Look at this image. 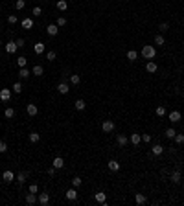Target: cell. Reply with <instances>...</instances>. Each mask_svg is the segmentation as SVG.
<instances>
[{
	"label": "cell",
	"mask_w": 184,
	"mask_h": 206,
	"mask_svg": "<svg viewBox=\"0 0 184 206\" xmlns=\"http://www.w3.org/2000/svg\"><path fill=\"white\" fill-rule=\"evenodd\" d=\"M142 55H144L146 59H149V61H151V59L157 55V50H155V46H151V44H146V46L142 48Z\"/></svg>",
	"instance_id": "cell-1"
},
{
	"label": "cell",
	"mask_w": 184,
	"mask_h": 206,
	"mask_svg": "<svg viewBox=\"0 0 184 206\" xmlns=\"http://www.w3.org/2000/svg\"><path fill=\"white\" fill-rule=\"evenodd\" d=\"M26 112H28V116H37V114H39V109H37V105L35 103H28L26 105Z\"/></svg>",
	"instance_id": "cell-2"
},
{
	"label": "cell",
	"mask_w": 184,
	"mask_h": 206,
	"mask_svg": "<svg viewBox=\"0 0 184 206\" xmlns=\"http://www.w3.org/2000/svg\"><path fill=\"white\" fill-rule=\"evenodd\" d=\"M101 131H103V133H112V131H114V122L105 120V122L101 123Z\"/></svg>",
	"instance_id": "cell-3"
},
{
	"label": "cell",
	"mask_w": 184,
	"mask_h": 206,
	"mask_svg": "<svg viewBox=\"0 0 184 206\" xmlns=\"http://www.w3.org/2000/svg\"><path fill=\"white\" fill-rule=\"evenodd\" d=\"M0 99H2V101H9V99H11V88H2L0 90Z\"/></svg>",
	"instance_id": "cell-4"
},
{
	"label": "cell",
	"mask_w": 184,
	"mask_h": 206,
	"mask_svg": "<svg viewBox=\"0 0 184 206\" xmlns=\"http://www.w3.org/2000/svg\"><path fill=\"white\" fill-rule=\"evenodd\" d=\"M2 179H4V182H13V180H15V173L9 171V169H6V171L2 173Z\"/></svg>",
	"instance_id": "cell-5"
},
{
	"label": "cell",
	"mask_w": 184,
	"mask_h": 206,
	"mask_svg": "<svg viewBox=\"0 0 184 206\" xmlns=\"http://www.w3.org/2000/svg\"><path fill=\"white\" fill-rule=\"evenodd\" d=\"M46 31H48V35H52V37H55V35L59 33V26H57V24H48Z\"/></svg>",
	"instance_id": "cell-6"
},
{
	"label": "cell",
	"mask_w": 184,
	"mask_h": 206,
	"mask_svg": "<svg viewBox=\"0 0 184 206\" xmlns=\"http://www.w3.org/2000/svg\"><path fill=\"white\" fill-rule=\"evenodd\" d=\"M17 50H18V46H17V42H15V41H9V42L6 44V52H8V53H15Z\"/></svg>",
	"instance_id": "cell-7"
},
{
	"label": "cell",
	"mask_w": 184,
	"mask_h": 206,
	"mask_svg": "<svg viewBox=\"0 0 184 206\" xmlns=\"http://www.w3.org/2000/svg\"><path fill=\"white\" fill-rule=\"evenodd\" d=\"M52 166H53L55 169H61L63 166H64V160H63V157H55V158L52 160Z\"/></svg>",
	"instance_id": "cell-8"
},
{
	"label": "cell",
	"mask_w": 184,
	"mask_h": 206,
	"mask_svg": "<svg viewBox=\"0 0 184 206\" xmlns=\"http://www.w3.org/2000/svg\"><path fill=\"white\" fill-rule=\"evenodd\" d=\"M57 92H59V94H68V92H70L68 83H59V85H57Z\"/></svg>",
	"instance_id": "cell-9"
},
{
	"label": "cell",
	"mask_w": 184,
	"mask_h": 206,
	"mask_svg": "<svg viewBox=\"0 0 184 206\" xmlns=\"http://www.w3.org/2000/svg\"><path fill=\"white\" fill-rule=\"evenodd\" d=\"M170 122H171V123H179V122H181V112H179V110H173V112H170Z\"/></svg>",
	"instance_id": "cell-10"
},
{
	"label": "cell",
	"mask_w": 184,
	"mask_h": 206,
	"mask_svg": "<svg viewBox=\"0 0 184 206\" xmlns=\"http://www.w3.org/2000/svg\"><path fill=\"white\" fill-rule=\"evenodd\" d=\"M129 142H131L133 145H138V144L142 142V136H140V134H138V133H133L131 136H129Z\"/></svg>",
	"instance_id": "cell-11"
},
{
	"label": "cell",
	"mask_w": 184,
	"mask_h": 206,
	"mask_svg": "<svg viewBox=\"0 0 184 206\" xmlns=\"http://www.w3.org/2000/svg\"><path fill=\"white\" fill-rule=\"evenodd\" d=\"M107 168L111 169V171H118V169H120V162H118V160H109Z\"/></svg>",
	"instance_id": "cell-12"
},
{
	"label": "cell",
	"mask_w": 184,
	"mask_h": 206,
	"mask_svg": "<svg viewBox=\"0 0 184 206\" xmlns=\"http://www.w3.org/2000/svg\"><path fill=\"white\" fill-rule=\"evenodd\" d=\"M151 153L155 155V157H160V155L164 153V147H162L160 144H157V145H153V147H151Z\"/></svg>",
	"instance_id": "cell-13"
},
{
	"label": "cell",
	"mask_w": 184,
	"mask_h": 206,
	"mask_svg": "<svg viewBox=\"0 0 184 206\" xmlns=\"http://www.w3.org/2000/svg\"><path fill=\"white\" fill-rule=\"evenodd\" d=\"M96 203H99V204L107 203V193L105 192H98L96 193Z\"/></svg>",
	"instance_id": "cell-14"
},
{
	"label": "cell",
	"mask_w": 184,
	"mask_h": 206,
	"mask_svg": "<svg viewBox=\"0 0 184 206\" xmlns=\"http://www.w3.org/2000/svg\"><path fill=\"white\" fill-rule=\"evenodd\" d=\"M146 70L149 74H155L157 70H158V66H157V63H153V61H147V64H146Z\"/></svg>",
	"instance_id": "cell-15"
},
{
	"label": "cell",
	"mask_w": 184,
	"mask_h": 206,
	"mask_svg": "<svg viewBox=\"0 0 184 206\" xmlns=\"http://www.w3.org/2000/svg\"><path fill=\"white\" fill-rule=\"evenodd\" d=\"M39 203H41L42 206H46V204L50 203V195H48L46 192H42L41 195H39Z\"/></svg>",
	"instance_id": "cell-16"
},
{
	"label": "cell",
	"mask_w": 184,
	"mask_h": 206,
	"mask_svg": "<svg viewBox=\"0 0 184 206\" xmlns=\"http://www.w3.org/2000/svg\"><path fill=\"white\" fill-rule=\"evenodd\" d=\"M66 199H68V201H76V199H77V190H76V188L68 190V192H66Z\"/></svg>",
	"instance_id": "cell-17"
},
{
	"label": "cell",
	"mask_w": 184,
	"mask_h": 206,
	"mask_svg": "<svg viewBox=\"0 0 184 206\" xmlns=\"http://www.w3.org/2000/svg\"><path fill=\"white\" fill-rule=\"evenodd\" d=\"M135 201H136V204H146L147 203V197L144 193H136L135 195Z\"/></svg>",
	"instance_id": "cell-18"
},
{
	"label": "cell",
	"mask_w": 184,
	"mask_h": 206,
	"mask_svg": "<svg viewBox=\"0 0 184 206\" xmlns=\"http://www.w3.org/2000/svg\"><path fill=\"white\" fill-rule=\"evenodd\" d=\"M55 6H57L59 11H66V9H68V2H66V0H57Z\"/></svg>",
	"instance_id": "cell-19"
},
{
	"label": "cell",
	"mask_w": 184,
	"mask_h": 206,
	"mask_svg": "<svg viewBox=\"0 0 184 206\" xmlns=\"http://www.w3.org/2000/svg\"><path fill=\"white\" fill-rule=\"evenodd\" d=\"M31 74H33V76H42V74H44V68L41 66V64H35V66H33V70H31Z\"/></svg>",
	"instance_id": "cell-20"
},
{
	"label": "cell",
	"mask_w": 184,
	"mask_h": 206,
	"mask_svg": "<svg viewBox=\"0 0 184 206\" xmlns=\"http://www.w3.org/2000/svg\"><path fill=\"white\" fill-rule=\"evenodd\" d=\"M29 74H31V72H29V70H28L26 66L18 70V77H21V79H28V77H29Z\"/></svg>",
	"instance_id": "cell-21"
},
{
	"label": "cell",
	"mask_w": 184,
	"mask_h": 206,
	"mask_svg": "<svg viewBox=\"0 0 184 206\" xmlns=\"http://www.w3.org/2000/svg\"><path fill=\"white\" fill-rule=\"evenodd\" d=\"M35 203H37V197H35V193L28 192V195H26V204H35Z\"/></svg>",
	"instance_id": "cell-22"
},
{
	"label": "cell",
	"mask_w": 184,
	"mask_h": 206,
	"mask_svg": "<svg viewBox=\"0 0 184 206\" xmlns=\"http://www.w3.org/2000/svg\"><path fill=\"white\" fill-rule=\"evenodd\" d=\"M33 52H35L37 55H41V53H44V42H37L35 46H33Z\"/></svg>",
	"instance_id": "cell-23"
},
{
	"label": "cell",
	"mask_w": 184,
	"mask_h": 206,
	"mask_svg": "<svg viewBox=\"0 0 184 206\" xmlns=\"http://www.w3.org/2000/svg\"><path fill=\"white\" fill-rule=\"evenodd\" d=\"M116 142L123 147V145H127V144H129V138H127V136H123V134H118V136H116Z\"/></svg>",
	"instance_id": "cell-24"
},
{
	"label": "cell",
	"mask_w": 184,
	"mask_h": 206,
	"mask_svg": "<svg viewBox=\"0 0 184 206\" xmlns=\"http://www.w3.org/2000/svg\"><path fill=\"white\" fill-rule=\"evenodd\" d=\"M74 107H76V110H85L87 103L83 101V99H76V103H74Z\"/></svg>",
	"instance_id": "cell-25"
},
{
	"label": "cell",
	"mask_w": 184,
	"mask_h": 206,
	"mask_svg": "<svg viewBox=\"0 0 184 206\" xmlns=\"http://www.w3.org/2000/svg\"><path fill=\"white\" fill-rule=\"evenodd\" d=\"M29 142H31V144H37L39 142V140H41V134H39V133H29Z\"/></svg>",
	"instance_id": "cell-26"
},
{
	"label": "cell",
	"mask_w": 184,
	"mask_h": 206,
	"mask_svg": "<svg viewBox=\"0 0 184 206\" xmlns=\"http://www.w3.org/2000/svg\"><path fill=\"white\" fill-rule=\"evenodd\" d=\"M22 28L24 29H31L33 28V21H31V18H24V21H22Z\"/></svg>",
	"instance_id": "cell-27"
},
{
	"label": "cell",
	"mask_w": 184,
	"mask_h": 206,
	"mask_svg": "<svg viewBox=\"0 0 184 206\" xmlns=\"http://www.w3.org/2000/svg\"><path fill=\"white\" fill-rule=\"evenodd\" d=\"M170 179H171V180H173V182H175V184H179V182H181V171H173Z\"/></svg>",
	"instance_id": "cell-28"
},
{
	"label": "cell",
	"mask_w": 184,
	"mask_h": 206,
	"mask_svg": "<svg viewBox=\"0 0 184 206\" xmlns=\"http://www.w3.org/2000/svg\"><path fill=\"white\" fill-rule=\"evenodd\" d=\"M136 57H138L136 50H129V52H127V59H129V61H136Z\"/></svg>",
	"instance_id": "cell-29"
},
{
	"label": "cell",
	"mask_w": 184,
	"mask_h": 206,
	"mask_svg": "<svg viewBox=\"0 0 184 206\" xmlns=\"http://www.w3.org/2000/svg\"><path fill=\"white\" fill-rule=\"evenodd\" d=\"M11 90H13L15 94H21V92H22V85L18 83V81H17V83H13V87H11Z\"/></svg>",
	"instance_id": "cell-30"
},
{
	"label": "cell",
	"mask_w": 184,
	"mask_h": 206,
	"mask_svg": "<svg viewBox=\"0 0 184 206\" xmlns=\"http://www.w3.org/2000/svg\"><path fill=\"white\" fill-rule=\"evenodd\" d=\"M79 81H81L79 74H72V76H70V83H72V85H79Z\"/></svg>",
	"instance_id": "cell-31"
},
{
	"label": "cell",
	"mask_w": 184,
	"mask_h": 206,
	"mask_svg": "<svg viewBox=\"0 0 184 206\" xmlns=\"http://www.w3.org/2000/svg\"><path fill=\"white\" fill-rule=\"evenodd\" d=\"M15 179H17V180H18V184H22V182H24V180H26V179H28V175H26V173H24V171H22V173H18V175H15Z\"/></svg>",
	"instance_id": "cell-32"
},
{
	"label": "cell",
	"mask_w": 184,
	"mask_h": 206,
	"mask_svg": "<svg viewBox=\"0 0 184 206\" xmlns=\"http://www.w3.org/2000/svg\"><path fill=\"white\" fill-rule=\"evenodd\" d=\"M4 116H6V118H13V116H15V109L8 107L6 110H4Z\"/></svg>",
	"instance_id": "cell-33"
},
{
	"label": "cell",
	"mask_w": 184,
	"mask_h": 206,
	"mask_svg": "<svg viewBox=\"0 0 184 206\" xmlns=\"http://www.w3.org/2000/svg\"><path fill=\"white\" fill-rule=\"evenodd\" d=\"M175 134H177V131L173 129V127H170V129H166V136H168V138H175Z\"/></svg>",
	"instance_id": "cell-34"
},
{
	"label": "cell",
	"mask_w": 184,
	"mask_h": 206,
	"mask_svg": "<svg viewBox=\"0 0 184 206\" xmlns=\"http://www.w3.org/2000/svg\"><path fill=\"white\" fill-rule=\"evenodd\" d=\"M155 112H157V116H166V107H162V105H160V107H157Z\"/></svg>",
	"instance_id": "cell-35"
},
{
	"label": "cell",
	"mask_w": 184,
	"mask_h": 206,
	"mask_svg": "<svg viewBox=\"0 0 184 206\" xmlns=\"http://www.w3.org/2000/svg\"><path fill=\"white\" fill-rule=\"evenodd\" d=\"M164 42H166V41H164L162 35H157V37H155V44H158V46H164Z\"/></svg>",
	"instance_id": "cell-36"
},
{
	"label": "cell",
	"mask_w": 184,
	"mask_h": 206,
	"mask_svg": "<svg viewBox=\"0 0 184 206\" xmlns=\"http://www.w3.org/2000/svg\"><path fill=\"white\" fill-rule=\"evenodd\" d=\"M15 8H17V9H24V8H26V2H24V0H17V2H15Z\"/></svg>",
	"instance_id": "cell-37"
},
{
	"label": "cell",
	"mask_w": 184,
	"mask_h": 206,
	"mask_svg": "<svg viewBox=\"0 0 184 206\" xmlns=\"http://www.w3.org/2000/svg\"><path fill=\"white\" fill-rule=\"evenodd\" d=\"M55 24H57V26H59V28H63V26H66V18H64V17H59V18H57V22H55Z\"/></svg>",
	"instance_id": "cell-38"
},
{
	"label": "cell",
	"mask_w": 184,
	"mask_h": 206,
	"mask_svg": "<svg viewBox=\"0 0 184 206\" xmlns=\"http://www.w3.org/2000/svg\"><path fill=\"white\" fill-rule=\"evenodd\" d=\"M72 184H74V188H79V186H81V177H74Z\"/></svg>",
	"instance_id": "cell-39"
},
{
	"label": "cell",
	"mask_w": 184,
	"mask_h": 206,
	"mask_svg": "<svg viewBox=\"0 0 184 206\" xmlns=\"http://www.w3.org/2000/svg\"><path fill=\"white\" fill-rule=\"evenodd\" d=\"M46 59H48V61H55V52H53V50H50V52L46 53Z\"/></svg>",
	"instance_id": "cell-40"
},
{
	"label": "cell",
	"mask_w": 184,
	"mask_h": 206,
	"mask_svg": "<svg viewBox=\"0 0 184 206\" xmlns=\"http://www.w3.org/2000/svg\"><path fill=\"white\" fill-rule=\"evenodd\" d=\"M173 140H175L177 144H184V134H179V133H177V134H175V138H173Z\"/></svg>",
	"instance_id": "cell-41"
},
{
	"label": "cell",
	"mask_w": 184,
	"mask_h": 206,
	"mask_svg": "<svg viewBox=\"0 0 184 206\" xmlns=\"http://www.w3.org/2000/svg\"><path fill=\"white\" fill-rule=\"evenodd\" d=\"M8 151V144L4 140H0V153H6Z\"/></svg>",
	"instance_id": "cell-42"
},
{
	"label": "cell",
	"mask_w": 184,
	"mask_h": 206,
	"mask_svg": "<svg viewBox=\"0 0 184 206\" xmlns=\"http://www.w3.org/2000/svg\"><path fill=\"white\" fill-rule=\"evenodd\" d=\"M17 21H18L17 15H9V17H8V22H9V24H17Z\"/></svg>",
	"instance_id": "cell-43"
},
{
	"label": "cell",
	"mask_w": 184,
	"mask_h": 206,
	"mask_svg": "<svg viewBox=\"0 0 184 206\" xmlns=\"http://www.w3.org/2000/svg\"><path fill=\"white\" fill-rule=\"evenodd\" d=\"M28 192H31V193H37V192H39V186H37V184H29Z\"/></svg>",
	"instance_id": "cell-44"
},
{
	"label": "cell",
	"mask_w": 184,
	"mask_h": 206,
	"mask_svg": "<svg viewBox=\"0 0 184 206\" xmlns=\"http://www.w3.org/2000/svg\"><path fill=\"white\" fill-rule=\"evenodd\" d=\"M17 63H18V66H21V68H24V66H26V57H18Z\"/></svg>",
	"instance_id": "cell-45"
},
{
	"label": "cell",
	"mask_w": 184,
	"mask_h": 206,
	"mask_svg": "<svg viewBox=\"0 0 184 206\" xmlns=\"http://www.w3.org/2000/svg\"><path fill=\"white\" fill-rule=\"evenodd\" d=\"M142 142L149 144V142H151V134H142Z\"/></svg>",
	"instance_id": "cell-46"
},
{
	"label": "cell",
	"mask_w": 184,
	"mask_h": 206,
	"mask_svg": "<svg viewBox=\"0 0 184 206\" xmlns=\"http://www.w3.org/2000/svg\"><path fill=\"white\" fill-rule=\"evenodd\" d=\"M41 13H42V9L39 8V6H37V8H33V17H39Z\"/></svg>",
	"instance_id": "cell-47"
},
{
	"label": "cell",
	"mask_w": 184,
	"mask_h": 206,
	"mask_svg": "<svg viewBox=\"0 0 184 206\" xmlns=\"http://www.w3.org/2000/svg\"><path fill=\"white\" fill-rule=\"evenodd\" d=\"M168 29H170V24H168V22H162V24H160V31H168Z\"/></svg>",
	"instance_id": "cell-48"
},
{
	"label": "cell",
	"mask_w": 184,
	"mask_h": 206,
	"mask_svg": "<svg viewBox=\"0 0 184 206\" xmlns=\"http://www.w3.org/2000/svg\"><path fill=\"white\" fill-rule=\"evenodd\" d=\"M48 175H50V177L55 175V168H53V166H52V168H48Z\"/></svg>",
	"instance_id": "cell-49"
},
{
	"label": "cell",
	"mask_w": 184,
	"mask_h": 206,
	"mask_svg": "<svg viewBox=\"0 0 184 206\" xmlns=\"http://www.w3.org/2000/svg\"><path fill=\"white\" fill-rule=\"evenodd\" d=\"M15 42H17V46H18V48H22V46H24V39H18V41H15Z\"/></svg>",
	"instance_id": "cell-50"
},
{
	"label": "cell",
	"mask_w": 184,
	"mask_h": 206,
	"mask_svg": "<svg viewBox=\"0 0 184 206\" xmlns=\"http://www.w3.org/2000/svg\"><path fill=\"white\" fill-rule=\"evenodd\" d=\"M0 46H2V41H0Z\"/></svg>",
	"instance_id": "cell-51"
},
{
	"label": "cell",
	"mask_w": 184,
	"mask_h": 206,
	"mask_svg": "<svg viewBox=\"0 0 184 206\" xmlns=\"http://www.w3.org/2000/svg\"><path fill=\"white\" fill-rule=\"evenodd\" d=\"M42 2H46V0H42Z\"/></svg>",
	"instance_id": "cell-52"
},
{
	"label": "cell",
	"mask_w": 184,
	"mask_h": 206,
	"mask_svg": "<svg viewBox=\"0 0 184 206\" xmlns=\"http://www.w3.org/2000/svg\"><path fill=\"white\" fill-rule=\"evenodd\" d=\"M0 11H2V9H0Z\"/></svg>",
	"instance_id": "cell-53"
}]
</instances>
